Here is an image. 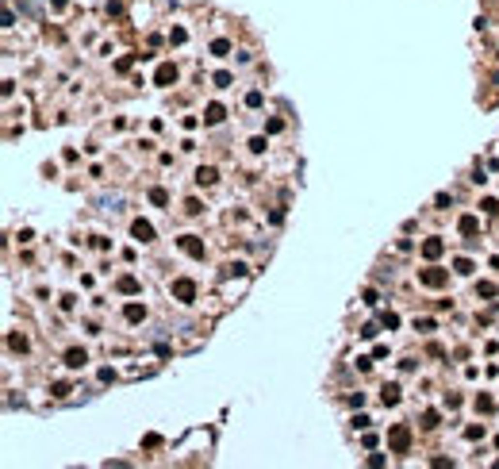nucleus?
I'll list each match as a JSON object with an SVG mask.
<instances>
[{
  "instance_id": "14",
  "label": "nucleus",
  "mask_w": 499,
  "mask_h": 469,
  "mask_svg": "<svg viewBox=\"0 0 499 469\" xmlns=\"http://www.w3.org/2000/svg\"><path fill=\"white\" fill-rule=\"evenodd\" d=\"M127 319H131V323H135V319H142V308H139V304H131V308H127Z\"/></svg>"
},
{
  "instance_id": "11",
  "label": "nucleus",
  "mask_w": 499,
  "mask_h": 469,
  "mask_svg": "<svg viewBox=\"0 0 499 469\" xmlns=\"http://www.w3.org/2000/svg\"><path fill=\"white\" fill-rule=\"evenodd\" d=\"M422 254H426V258H438V254H442V243H438V239H430V243L422 246Z\"/></svg>"
},
{
  "instance_id": "10",
  "label": "nucleus",
  "mask_w": 499,
  "mask_h": 469,
  "mask_svg": "<svg viewBox=\"0 0 499 469\" xmlns=\"http://www.w3.org/2000/svg\"><path fill=\"white\" fill-rule=\"evenodd\" d=\"M476 227H480L476 215H465V219H461V235H476Z\"/></svg>"
},
{
  "instance_id": "2",
  "label": "nucleus",
  "mask_w": 499,
  "mask_h": 469,
  "mask_svg": "<svg viewBox=\"0 0 499 469\" xmlns=\"http://www.w3.org/2000/svg\"><path fill=\"white\" fill-rule=\"evenodd\" d=\"M173 292H177L181 300H192V296H196V289H192V281H173Z\"/></svg>"
},
{
  "instance_id": "8",
  "label": "nucleus",
  "mask_w": 499,
  "mask_h": 469,
  "mask_svg": "<svg viewBox=\"0 0 499 469\" xmlns=\"http://www.w3.org/2000/svg\"><path fill=\"white\" fill-rule=\"evenodd\" d=\"M380 400H384V404H396V400H399V385H384Z\"/></svg>"
},
{
  "instance_id": "6",
  "label": "nucleus",
  "mask_w": 499,
  "mask_h": 469,
  "mask_svg": "<svg viewBox=\"0 0 499 469\" xmlns=\"http://www.w3.org/2000/svg\"><path fill=\"white\" fill-rule=\"evenodd\" d=\"M419 277H422V285H442V281H446V273H442V269H422Z\"/></svg>"
},
{
  "instance_id": "1",
  "label": "nucleus",
  "mask_w": 499,
  "mask_h": 469,
  "mask_svg": "<svg viewBox=\"0 0 499 469\" xmlns=\"http://www.w3.org/2000/svg\"><path fill=\"white\" fill-rule=\"evenodd\" d=\"M388 438H392V450H399V454L411 446V431H407V427H392V435H388Z\"/></svg>"
},
{
  "instance_id": "4",
  "label": "nucleus",
  "mask_w": 499,
  "mask_h": 469,
  "mask_svg": "<svg viewBox=\"0 0 499 469\" xmlns=\"http://www.w3.org/2000/svg\"><path fill=\"white\" fill-rule=\"evenodd\" d=\"M131 231H135V239H139V243H150V239H154V227H150V223H142V219H139Z\"/></svg>"
},
{
  "instance_id": "13",
  "label": "nucleus",
  "mask_w": 499,
  "mask_h": 469,
  "mask_svg": "<svg viewBox=\"0 0 499 469\" xmlns=\"http://www.w3.org/2000/svg\"><path fill=\"white\" fill-rule=\"evenodd\" d=\"M203 119H207V123H219V119H223V108H219V104H211V108H207V115H203Z\"/></svg>"
},
{
  "instance_id": "7",
  "label": "nucleus",
  "mask_w": 499,
  "mask_h": 469,
  "mask_svg": "<svg viewBox=\"0 0 499 469\" xmlns=\"http://www.w3.org/2000/svg\"><path fill=\"white\" fill-rule=\"evenodd\" d=\"M196 181H200V185H215V169H211V165L196 169Z\"/></svg>"
},
{
  "instance_id": "9",
  "label": "nucleus",
  "mask_w": 499,
  "mask_h": 469,
  "mask_svg": "<svg viewBox=\"0 0 499 469\" xmlns=\"http://www.w3.org/2000/svg\"><path fill=\"white\" fill-rule=\"evenodd\" d=\"M173 77H177V69H173V65H161V69H157V85H169Z\"/></svg>"
},
{
  "instance_id": "12",
  "label": "nucleus",
  "mask_w": 499,
  "mask_h": 469,
  "mask_svg": "<svg viewBox=\"0 0 499 469\" xmlns=\"http://www.w3.org/2000/svg\"><path fill=\"white\" fill-rule=\"evenodd\" d=\"M119 292H139V281L135 277H119Z\"/></svg>"
},
{
  "instance_id": "3",
  "label": "nucleus",
  "mask_w": 499,
  "mask_h": 469,
  "mask_svg": "<svg viewBox=\"0 0 499 469\" xmlns=\"http://www.w3.org/2000/svg\"><path fill=\"white\" fill-rule=\"evenodd\" d=\"M181 250H188L192 258H203V246H200V243L192 239V235H185V239H181Z\"/></svg>"
},
{
  "instance_id": "5",
  "label": "nucleus",
  "mask_w": 499,
  "mask_h": 469,
  "mask_svg": "<svg viewBox=\"0 0 499 469\" xmlns=\"http://www.w3.org/2000/svg\"><path fill=\"white\" fill-rule=\"evenodd\" d=\"M85 362H89V354H85V350H69V354H65V365H69V369H81Z\"/></svg>"
}]
</instances>
